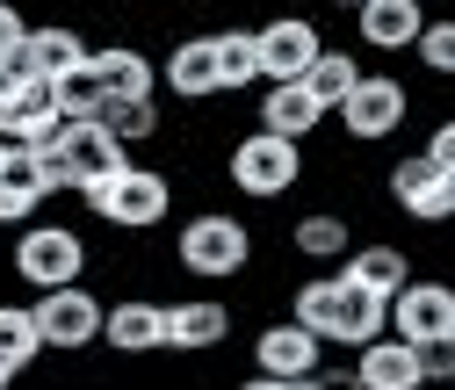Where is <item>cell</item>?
<instances>
[{
	"label": "cell",
	"mask_w": 455,
	"mask_h": 390,
	"mask_svg": "<svg viewBox=\"0 0 455 390\" xmlns=\"http://www.w3.org/2000/svg\"><path fill=\"white\" fill-rule=\"evenodd\" d=\"M80 203H87L94 225L124 232V239H145V232H159L166 217H174V174H166V166H138V159H131L124 174H108V181L87 188Z\"/></svg>",
	"instance_id": "1"
},
{
	"label": "cell",
	"mask_w": 455,
	"mask_h": 390,
	"mask_svg": "<svg viewBox=\"0 0 455 390\" xmlns=\"http://www.w3.org/2000/svg\"><path fill=\"white\" fill-rule=\"evenodd\" d=\"M36 166H44L51 195H87V188H101L108 174H124L131 152L108 138V123H66L51 145H36Z\"/></svg>",
	"instance_id": "2"
},
{
	"label": "cell",
	"mask_w": 455,
	"mask_h": 390,
	"mask_svg": "<svg viewBox=\"0 0 455 390\" xmlns=\"http://www.w3.org/2000/svg\"><path fill=\"white\" fill-rule=\"evenodd\" d=\"M174 260H181V275H196V283H232V275L253 267V225L232 217V210H196L174 232Z\"/></svg>",
	"instance_id": "3"
},
{
	"label": "cell",
	"mask_w": 455,
	"mask_h": 390,
	"mask_svg": "<svg viewBox=\"0 0 455 390\" xmlns=\"http://www.w3.org/2000/svg\"><path fill=\"white\" fill-rule=\"evenodd\" d=\"M87 260H94V246H87V232L80 225H22L15 232V246H8V267H15V283H29L36 297L44 290H73V283H87Z\"/></svg>",
	"instance_id": "4"
},
{
	"label": "cell",
	"mask_w": 455,
	"mask_h": 390,
	"mask_svg": "<svg viewBox=\"0 0 455 390\" xmlns=\"http://www.w3.org/2000/svg\"><path fill=\"white\" fill-rule=\"evenodd\" d=\"M224 181H232L246 203H282L297 181H304V145H290V138H275V131H246V138H232V152H224Z\"/></svg>",
	"instance_id": "5"
},
{
	"label": "cell",
	"mask_w": 455,
	"mask_h": 390,
	"mask_svg": "<svg viewBox=\"0 0 455 390\" xmlns=\"http://www.w3.org/2000/svg\"><path fill=\"white\" fill-rule=\"evenodd\" d=\"M405 116H412V87L397 73H362V87L332 108V123H339L347 145H390L405 131Z\"/></svg>",
	"instance_id": "6"
},
{
	"label": "cell",
	"mask_w": 455,
	"mask_h": 390,
	"mask_svg": "<svg viewBox=\"0 0 455 390\" xmlns=\"http://www.w3.org/2000/svg\"><path fill=\"white\" fill-rule=\"evenodd\" d=\"M101 325H108V304H101L87 283L36 297V332H44L51 354H87V347H101Z\"/></svg>",
	"instance_id": "7"
},
{
	"label": "cell",
	"mask_w": 455,
	"mask_h": 390,
	"mask_svg": "<svg viewBox=\"0 0 455 390\" xmlns=\"http://www.w3.org/2000/svg\"><path fill=\"white\" fill-rule=\"evenodd\" d=\"M383 195L412 217V225H455V174H441V166L427 152H405V159H390V174H383Z\"/></svg>",
	"instance_id": "8"
},
{
	"label": "cell",
	"mask_w": 455,
	"mask_h": 390,
	"mask_svg": "<svg viewBox=\"0 0 455 390\" xmlns=\"http://www.w3.org/2000/svg\"><path fill=\"white\" fill-rule=\"evenodd\" d=\"M66 131V116H59V87L51 80H36V73H8L0 80V138L8 145H51Z\"/></svg>",
	"instance_id": "9"
},
{
	"label": "cell",
	"mask_w": 455,
	"mask_h": 390,
	"mask_svg": "<svg viewBox=\"0 0 455 390\" xmlns=\"http://www.w3.org/2000/svg\"><path fill=\"white\" fill-rule=\"evenodd\" d=\"M318 51H325V29L311 15H267L260 22V87L275 80H304L318 66Z\"/></svg>",
	"instance_id": "10"
},
{
	"label": "cell",
	"mask_w": 455,
	"mask_h": 390,
	"mask_svg": "<svg viewBox=\"0 0 455 390\" xmlns=\"http://www.w3.org/2000/svg\"><path fill=\"white\" fill-rule=\"evenodd\" d=\"M390 332L397 340H455V283H412L390 297Z\"/></svg>",
	"instance_id": "11"
},
{
	"label": "cell",
	"mask_w": 455,
	"mask_h": 390,
	"mask_svg": "<svg viewBox=\"0 0 455 390\" xmlns=\"http://www.w3.org/2000/svg\"><path fill=\"white\" fill-rule=\"evenodd\" d=\"M94 59V44H87V29H73V22H29V44L8 59V73H36V80H66V73H80Z\"/></svg>",
	"instance_id": "12"
},
{
	"label": "cell",
	"mask_w": 455,
	"mask_h": 390,
	"mask_svg": "<svg viewBox=\"0 0 455 390\" xmlns=\"http://www.w3.org/2000/svg\"><path fill=\"white\" fill-rule=\"evenodd\" d=\"M325 369V340L318 332H304L297 318H275V325H260L253 332V376H318Z\"/></svg>",
	"instance_id": "13"
},
{
	"label": "cell",
	"mask_w": 455,
	"mask_h": 390,
	"mask_svg": "<svg viewBox=\"0 0 455 390\" xmlns=\"http://www.w3.org/2000/svg\"><path fill=\"white\" fill-rule=\"evenodd\" d=\"M101 347L124 354V362L166 354V304L159 297H116L108 304V325H101Z\"/></svg>",
	"instance_id": "14"
},
{
	"label": "cell",
	"mask_w": 455,
	"mask_h": 390,
	"mask_svg": "<svg viewBox=\"0 0 455 390\" xmlns=\"http://www.w3.org/2000/svg\"><path fill=\"white\" fill-rule=\"evenodd\" d=\"M390 332V304L383 297H369V290H355V283H339V267H332V311H325V347H369V340H383Z\"/></svg>",
	"instance_id": "15"
},
{
	"label": "cell",
	"mask_w": 455,
	"mask_h": 390,
	"mask_svg": "<svg viewBox=\"0 0 455 390\" xmlns=\"http://www.w3.org/2000/svg\"><path fill=\"white\" fill-rule=\"evenodd\" d=\"M224 340H232V304H224V297L166 304V347H174V354H217Z\"/></svg>",
	"instance_id": "16"
},
{
	"label": "cell",
	"mask_w": 455,
	"mask_h": 390,
	"mask_svg": "<svg viewBox=\"0 0 455 390\" xmlns=\"http://www.w3.org/2000/svg\"><path fill=\"white\" fill-rule=\"evenodd\" d=\"M159 87L174 94V101H217L224 94V80H217V44H210V29L203 36H181L174 51H166V66H159Z\"/></svg>",
	"instance_id": "17"
},
{
	"label": "cell",
	"mask_w": 455,
	"mask_h": 390,
	"mask_svg": "<svg viewBox=\"0 0 455 390\" xmlns=\"http://www.w3.org/2000/svg\"><path fill=\"white\" fill-rule=\"evenodd\" d=\"M339 283H355V290H369V297H397L412 283V253L397 246V239H369V246H355L347 260H339Z\"/></svg>",
	"instance_id": "18"
},
{
	"label": "cell",
	"mask_w": 455,
	"mask_h": 390,
	"mask_svg": "<svg viewBox=\"0 0 455 390\" xmlns=\"http://www.w3.org/2000/svg\"><path fill=\"white\" fill-rule=\"evenodd\" d=\"M427 29V0H362L355 8V36L369 51H412Z\"/></svg>",
	"instance_id": "19"
},
{
	"label": "cell",
	"mask_w": 455,
	"mask_h": 390,
	"mask_svg": "<svg viewBox=\"0 0 455 390\" xmlns=\"http://www.w3.org/2000/svg\"><path fill=\"white\" fill-rule=\"evenodd\" d=\"M318 123H325V108H318V94H311L304 80H275V87H260V131L304 145V138H318Z\"/></svg>",
	"instance_id": "20"
},
{
	"label": "cell",
	"mask_w": 455,
	"mask_h": 390,
	"mask_svg": "<svg viewBox=\"0 0 455 390\" xmlns=\"http://www.w3.org/2000/svg\"><path fill=\"white\" fill-rule=\"evenodd\" d=\"M355 376H362V390H427L419 347L397 340V332H383V340H369V347L355 354Z\"/></svg>",
	"instance_id": "21"
},
{
	"label": "cell",
	"mask_w": 455,
	"mask_h": 390,
	"mask_svg": "<svg viewBox=\"0 0 455 390\" xmlns=\"http://www.w3.org/2000/svg\"><path fill=\"white\" fill-rule=\"evenodd\" d=\"M94 73H101L108 101H159V66L138 44H94Z\"/></svg>",
	"instance_id": "22"
},
{
	"label": "cell",
	"mask_w": 455,
	"mask_h": 390,
	"mask_svg": "<svg viewBox=\"0 0 455 390\" xmlns=\"http://www.w3.org/2000/svg\"><path fill=\"white\" fill-rule=\"evenodd\" d=\"M51 203V181L29 145H15V159L0 166V225H36V210Z\"/></svg>",
	"instance_id": "23"
},
{
	"label": "cell",
	"mask_w": 455,
	"mask_h": 390,
	"mask_svg": "<svg viewBox=\"0 0 455 390\" xmlns=\"http://www.w3.org/2000/svg\"><path fill=\"white\" fill-rule=\"evenodd\" d=\"M290 253L311 260V267H332V260L355 253V225H347L339 210H304L297 225H290Z\"/></svg>",
	"instance_id": "24"
},
{
	"label": "cell",
	"mask_w": 455,
	"mask_h": 390,
	"mask_svg": "<svg viewBox=\"0 0 455 390\" xmlns=\"http://www.w3.org/2000/svg\"><path fill=\"white\" fill-rule=\"evenodd\" d=\"M210 44H217V80H224V94L260 87V29L232 22V29H210Z\"/></svg>",
	"instance_id": "25"
},
{
	"label": "cell",
	"mask_w": 455,
	"mask_h": 390,
	"mask_svg": "<svg viewBox=\"0 0 455 390\" xmlns=\"http://www.w3.org/2000/svg\"><path fill=\"white\" fill-rule=\"evenodd\" d=\"M51 347H44V332H36V304H0V362H8L15 376L36 369Z\"/></svg>",
	"instance_id": "26"
},
{
	"label": "cell",
	"mask_w": 455,
	"mask_h": 390,
	"mask_svg": "<svg viewBox=\"0 0 455 390\" xmlns=\"http://www.w3.org/2000/svg\"><path fill=\"white\" fill-rule=\"evenodd\" d=\"M304 87L318 94V108L332 116V108H339V101H347V94L362 87V59H355V51H332V44H325V51H318V66L304 73Z\"/></svg>",
	"instance_id": "27"
},
{
	"label": "cell",
	"mask_w": 455,
	"mask_h": 390,
	"mask_svg": "<svg viewBox=\"0 0 455 390\" xmlns=\"http://www.w3.org/2000/svg\"><path fill=\"white\" fill-rule=\"evenodd\" d=\"M94 123H108V138H116L124 152L131 145H152L159 138V101H101Z\"/></svg>",
	"instance_id": "28"
},
{
	"label": "cell",
	"mask_w": 455,
	"mask_h": 390,
	"mask_svg": "<svg viewBox=\"0 0 455 390\" xmlns=\"http://www.w3.org/2000/svg\"><path fill=\"white\" fill-rule=\"evenodd\" d=\"M51 87H59V116H66V123H94V116H101V101H108L94 59H87L80 73H66V80H51Z\"/></svg>",
	"instance_id": "29"
},
{
	"label": "cell",
	"mask_w": 455,
	"mask_h": 390,
	"mask_svg": "<svg viewBox=\"0 0 455 390\" xmlns=\"http://www.w3.org/2000/svg\"><path fill=\"white\" fill-rule=\"evenodd\" d=\"M412 59H419L434 80H455V15H441V22H427V29H419Z\"/></svg>",
	"instance_id": "30"
},
{
	"label": "cell",
	"mask_w": 455,
	"mask_h": 390,
	"mask_svg": "<svg viewBox=\"0 0 455 390\" xmlns=\"http://www.w3.org/2000/svg\"><path fill=\"white\" fill-rule=\"evenodd\" d=\"M419 376L455 390V340H419Z\"/></svg>",
	"instance_id": "31"
},
{
	"label": "cell",
	"mask_w": 455,
	"mask_h": 390,
	"mask_svg": "<svg viewBox=\"0 0 455 390\" xmlns=\"http://www.w3.org/2000/svg\"><path fill=\"white\" fill-rule=\"evenodd\" d=\"M434 166H441V174H455V116H441L434 131H427V145H419Z\"/></svg>",
	"instance_id": "32"
},
{
	"label": "cell",
	"mask_w": 455,
	"mask_h": 390,
	"mask_svg": "<svg viewBox=\"0 0 455 390\" xmlns=\"http://www.w3.org/2000/svg\"><path fill=\"white\" fill-rule=\"evenodd\" d=\"M22 44H29V22H22V15L8 8V0H0V59H15Z\"/></svg>",
	"instance_id": "33"
},
{
	"label": "cell",
	"mask_w": 455,
	"mask_h": 390,
	"mask_svg": "<svg viewBox=\"0 0 455 390\" xmlns=\"http://www.w3.org/2000/svg\"><path fill=\"white\" fill-rule=\"evenodd\" d=\"M318 390H362L355 362H325V369H318Z\"/></svg>",
	"instance_id": "34"
},
{
	"label": "cell",
	"mask_w": 455,
	"mask_h": 390,
	"mask_svg": "<svg viewBox=\"0 0 455 390\" xmlns=\"http://www.w3.org/2000/svg\"><path fill=\"white\" fill-rule=\"evenodd\" d=\"M239 390H318V376H239Z\"/></svg>",
	"instance_id": "35"
},
{
	"label": "cell",
	"mask_w": 455,
	"mask_h": 390,
	"mask_svg": "<svg viewBox=\"0 0 455 390\" xmlns=\"http://www.w3.org/2000/svg\"><path fill=\"white\" fill-rule=\"evenodd\" d=\"M325 8H347V15H355V8H362V0H325Z\"/></svg>",
	"instance_id": "36"
},
{
	"label": "cell",
	"mask_w": 455,
	"mask_h": 390,
	"mask_svg": "<svg viewBox=\"0 0 455 390\" xmlns=\"http://www.w3.org/2000/svg\"><path fill=\"white\" fill-rule=\"evenodd\" d=\"M8 383H15V369H8V362H0V390H8Z\"/></svg>",
	"instance_id": "37"
},
{
	"label": "cell",
	"mask_w": 455,
	"mask_h": 390,
	"mask_svg": "<svg viewBox=\"0 0 455 390\" xmlns=\"http://www.w3.org/2000/svg\"><path fill=\"white\" fill-rule=\"evenodd\" d=\"M0 80H8V59H0Z\"/></svg>",
	"instance_id": "38"
}]
</instances>
